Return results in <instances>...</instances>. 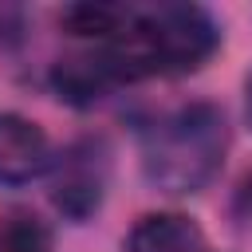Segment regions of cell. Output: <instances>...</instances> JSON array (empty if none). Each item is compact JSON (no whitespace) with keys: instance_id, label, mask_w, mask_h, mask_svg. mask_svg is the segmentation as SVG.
Returning <instances> with one entry per match:
<instances>
[{"instance_id":"cell-9","label":"cell","mask_w":252,"mask_h":252,"mask_svg":"<svg viewBox=\"0 0 252 252\" xmlns=\"http://www.w3.org/2000/svg\"><path fill=\"white\" fill-rule=\"evenodd\" d=\"M236 213H240V220H244V224H252V177L240 185V197H236Z\"/></svg>"},{"instance_id":"cell-1","label":"cell","mask_w":252,"mask_h":252,"mask_svg":"<svg viewBox=\"0 0 252 252\" xmlns=\"http://www.w3.org/2000/svg\"><path fill=\"white\" fill-rule=\"evenodd\" d=\"M220 43L217 20L193 4L130 8L122 28L98 47L118 83L150 75H185L197 71Z\"/></svg>"},{"instance_id":"cell-8","label":"cell","mask_w":252,"mask_h":252,"mask_svg":"<svg viewBox=\"0 0 252 252\" xmlns=\"http://www.w3.org/2000/svg\"><path fill=\"white\" fill-rule=\"evenodd\" d=\"M0 252H55V236L43 220L16 213L0 224Z\"/></svg>"},{"instance_id":"cell-5","label":"cell","mask_w":252,"mask_h":252,"mask_svg":"<svg viewBox=\"0 0 252 252\" xmlns=\"http://www.w3.org/2000/svg\"><path fill=\"white\" fill-rule=\"evenodd\" d=\"M51 87L63 102H75V106H91L98 102L110 87H118L114 71L106 67L102 51H91V55H71V59H59L51 67Z\"/></svg>"},{"instance_id":"cell-2","label":"cell","mask_w":252,"mask_h":252,"mask_svg":"<svg viewBox=\"0 0 252 252\" xmlns=\"http://www.w3.org/2000/svg\"><path fill=\"white\" fill-rule=\"evenodd\" d=\"M228 150V122L213 102H189L158 118L142 142V173L154 189L185 197L213 181Z\"/></svg>"},{"instance_id":"cell-7","label":"cell","mask_w":252,"mask_h":252,"mask_svg":"<svg viewBox=\"0 0 252 252\" xmlns=\"http://www.w3.org/2000/svg\"><path fill=\"white\" fill-rule=\"evenodd\" d=\"M126 12H130V8H118V4H71V8H63L59 24H63L71 35H91V39H102V43H106V39L122 28Z\"/></svg>"},{"instance_id":"cell-10","label":"cell","mask_w":252,"mask_h":252,"mask_svg":"<svg viewBox=\"0 0 252 252\" xmlns=\"http://www.w3.org/2000/svg\"><path fill=\"white\" fill-rule=\"evenodd\" d=\"M248 122H252V75H248Z\"/></svg>"},{"instance_id":"cell-3","label":"cell","mask_w":252,"mask_h":252,"mask_svg":"<svg viewBox=\"0 0 252 252\" xmlns=\"http://www.w3.org/2000/svg\"><path fill=\"white\" fill-rule=\"evenodd\" d=\"M51 169V142L43 126L24 114H0V185H28Z\"/></svg>"},{"instance_id":"cell-4","label":"cell","mask_w":252,"mask_h":252,"mask_svg":"<svg viewBox=\"0 0 252 252\" xmlns=\"http://www.w3.org/2000/svg\"><path fill=\"white\" fill-rule=\"evenodd\" d=\"M102 185H106V161L91 150V146H75L55 173L51 185V201L63 217L71 220H87L98 205H102Z\"/></svg>"},{"instance_id":"cell-6","label":"cell","mask_w":252,"mask_h":252,"mask_svg":"<svg viewBox=\"0 0 252 252\" xmlns=\"http://www.w3.org/2000/svg\"><path fill=\"white\" fill-rule=\"evenodd\" d=\"M126 252H205V236L185 213H150L130 228Z\"/></svg>"}]
</instances>
